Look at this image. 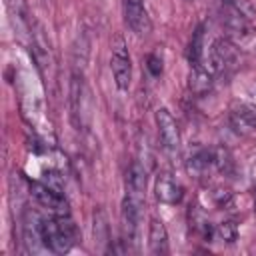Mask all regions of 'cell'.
Wrapping results in <instances>:
<instances>
[{
    "label": "cell",
    "instance_id": "1",
    "mask_svg": "<svg viewBox=\"0 0 256 256\" xmlns=\"http://www.w3.org/2000/svg\"><path fill=\"white\" fill-rule=\"evenodd\" d=\"M40 232L46 250L54 254H66L78 240V230L70 214H50L42 216Z\"/></svg>",
    "mask_w": 256,
    "mask_h": 256
},
{
    "label": "cell",
    "instance_id": "2",
    "mask_svg": "<svg viewBox=\"0 0 256 256\" xmlns=\"http://www.w3.org/2000/svg\"><path fill=\"white\" fill-rule=\"evenodd\" d=\"M112 54H110V68H112V76L116 82L118 90H128L130 88V80H132V62H130V54H128V46L122 34H116L112 38Z\"/></svg>",
    "mask_w": 256,
    "mask_h": 256
},
{
    "label": "cell",
    "instance_id": "3",
    "mask_svg": "<svg viewBox=\"0 0 256 256\" xmlns=\"http://www.w3.org/2000/svg\"><path fill=\"white\" fill-rule=\"evenodd\" d=\"M238 62V48L230 38H216L208 52V64L206 68L216 74L224 72L226 68H234Z\"/></svg>",
    "mask_w": 256,
    "mask_h": 256
},
{
    "label": "cell",
    "instance_id": "4",
    "mask_svg": "<svg viewBox=\"0 0 256 256\" xmlns=\"http://www.w3.org/2000/svg\"><path fill=\"white\" fill-rule=\"evenodd\" d=\"M124 4V20L128 28L136 36H148L152 30V22L144 8V0H122Z\"/></svg>",
    "mask_w": 256,
    "mask_h": 256
},
{
    "label": "cell",
    "instance_id": "5",
    "mask_svg": "<svg viewBox=\"0 0 256 256\" xmlns=\"http://www.w3.org/2000/svg\"><path fill=\"white\" fill-rule=\"evenodd\" d=\"M30 194L34 196V200L44 206L46 210H50V214H68V204L64 200V196L56 190H52L50 186L46 184H40V182H34L30 186Z\"/></svg>",
    "mask_w": 256,
    "mask_h": 256
},
{
    "label": "cell",
    "instance_id": "6",
    "mask_svg": "<svg viewBox=\"0 0 256 256\" xmlns=\"http://www.w3.org/2000/svg\"><path fill=\"white\" fill-rule=\"evenodd\" d=\"M154 118H156L158 134H160L164 146L168 150H176L180 146V130H178V124H176L174 116L170 114V110L168 108H158Z\"/></svg>",
    "mask_w": 256,
    "mask_h": 256
},
{
    "label": "cell",
    "instance_id": "7",
    "mask_svg": "<svg viewBox=\"0 0 256 256\" xmlns=\"http://www.w3.org/2000/svg\"><path fill=\"white\" fill-rule=\"evenodd\" d=\"M154 192H156V198L164 204H178L184 196V188L180 186V182L168 174V172H162L158 178H156V184H154Z\"/></svg>",
    "mask_w": 256,
    "mask_h": 256
},
{
    "label": "cell",
    "instance_id": "8",
    "mask_svg": "<svg viewBox=\"0 0 256 256\" xmlns=\"http://www.w3.org/2000/svg\"><path fill=\"white\" fill-rule=\"evenodd\" d=\"M224 8H226V12H222V24H224V28L228 30V34H230L232 38H240V40L248 38V36L252 34L250 20H246V18L240 16L238 12L230 10L228 6H224Z\"/></svg>",
    "mask_w": 256,
    "mask_h": 256
},
{
    "label": "cell",
    "instance_id": "9",
    "mask_svg": "<svg viewBox=\"0 0 256 256\" xmlns=\"http://www.w3.org/2000/svg\"><path fill=\"white\" fill-rule=\"evenodd\" d=\"M148 246H150V254H156V256L168 252V232H166V226L158 218H150Z\"/></svg>",
    "mask_w": 256,
    "mask_h": 256
},
{
    "label": "cell",
    "instance_id": "10",
    "mask_svg": "<svg viewBox=\"0 0 256 256\" xmlns=\"http://www.w3.org/2000/svg\"><path fill=\"white\" fill-rule=\"evenodd\" d=\"M144 190H146V170L142 164L132 162L126 172V194L144 198Z\"/></svg>",
    "mask_w": 256,
    "mask_h": 256
},
{
    "label": "cell",
    "instance_id": "11",
    "mask_svg": "<svg viewBox=\"0 0 256 256\" xmlns=\"http://www.w3.org/2000/svg\"><path fill=\"white\" fill-rule=\"evenodd\" d=\"M88 54H90V38L86 32L78 34L76 42H74V48H72V68L74 72L82 74V70L86 68V62H88Z\"/></svg>",
    "mask_w": 256,
    "mask_h": 256
},
{
    "label": "cell",
    "instance_id": "12",
    "mask_svg": "<svg viewBox=\"0 0 256 256\" xmlns=\"http://www.w3.org/2000/svg\"><path fill=\"white\" fill-rule=\"evenodd\" d=\"M94 240L100 244L102 250H106L108 242H110V226H108V218L106 212L102 208L94 210Z\"/></svg>",
    "mask_w": 256,
    "mask_h": 256
},
{
    "label": "cell",
    "instance_id": "13",
    "mask_svg": "<svg viewBox=\"0 0 256 256\" xmlns=\"http://www.w3.org/2000/svg\"><path fill=\"white\" fill-rule=\"evenodd\" d=\"M210 86H212V72L206 66H194L190 74V90L196 94H202Z\"/></svg>",
    "mask_w": 256,
    "mask_h": 256
},
{
    "label": "cell",
    "instance_id": "14",
    "mask_svg": "<svg viewBox=\"0 0 256 256\" xmlns=\"http://www.w3.org/2000/svg\"><path fill=\"white\" fill-rule=\"evenodd\" d=\"M202 56H204V28L198 26L192 34L190 46H188V58L192 66H202Z\"/></svg>",
    "mask_w": 256,
    "mask_h": 256
},
{
    "label": "cell",
    "instance_id": "15",
    "mask_svg": "<svg viewBox=\"0 0 256 256\" xmlns=\"http://www.w3.org/2000/svg\"><path fill=\"white\" fill-rule=\"evenodd\" d=\"M222 2L230 10H234L240 16H244L246 20H254L256 18V6L252 4V0H222Z\"/></svg>",
    "mask_w": 256,
    "mask_h": 256
},
{
    "label": "cell",
    "instance_id": "16",
    "mask_svg": "<svg viewBox=\"0 0 256 256\" xmlns=\"http://www.w3.org/2000/svg\"><path fill=\"white\" fill-rule=\"evenodd\" d=\"M6 6H8V12L12 14L14 20L32 26L30 24V12H28V6H26V0H6Z\"/></svg>",
    "mask_w": 256,
    "mask_h": 256
},
{
    "label": "cell",
    "instance_id": "17",
    "mask_svg": "<svg viewBox=\"0 0 256 256\" xmlns=\"http://www.w3.org/2000/svg\"><path fill=\"white\" fill-rule=\"evenodd\" d=\"M218 236L224 240V242H234L238 238V228L234 222H222L218 226Z\"/></svg>",
    "mask_w": 256,
    "mask_h": 256
},
{
    "label": "cell",
    "instance_id": "18",
    "mask_svg": "<svg viewBox=\"0 0 256 256\" xmlns=\"http://www.w3.org/2000/svg\"><path fill=\"white\" fill-rule=\"evenodd\" d=\"M148 70H150L154 76H158V74L162 72V60H160L156 54H150V56H148Z\"/></svg>",
    "mask_w": 256,
    "mask_h": 256
},
{
    "label": "cell",
    "instance_id": "19",
    "mask_svg": "<svg viewBox=\"0 0 256 256\" xmlns=\"http://www.w3.org/2000/svg\"><path fill=\"white\" fill-rule=\"evenodd\" d=\"M254 206H256V202H254Z\"/></svg>",
    "mask_w": 256,
    "mask_h": 256
}]
</instances>
